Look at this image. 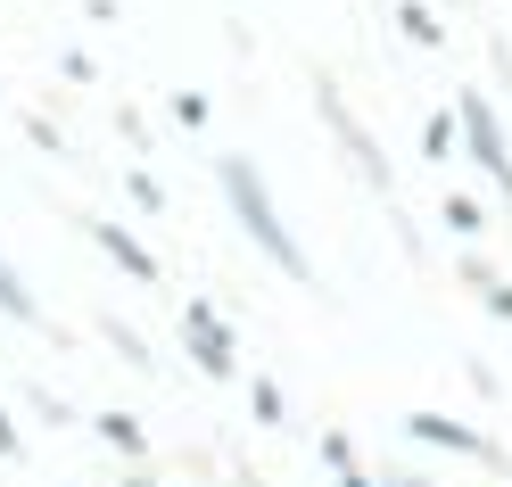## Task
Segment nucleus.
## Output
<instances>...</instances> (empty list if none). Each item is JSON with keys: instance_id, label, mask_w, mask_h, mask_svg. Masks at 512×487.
<instances>
[{"instance_id": "obj_1", "label": "nucleus", "mask_w": 512, "mask_h": 487, "mask_svg": "<svg viewBox=\"0 0 512 487\" xmlns=\"http://www.w3.org/2000/svg\"><path fill=\"white\" fill-rule=\"evenodd\" d=\"M215 182H223V199H232V215H240V232H248L256 248H265V256H273V265L290 273V281H314V265H306V248H298L290 232H281V207H273V190H265V174H256L248 157H215Z\"/></svg>"}, {"instance_id": "obj_2", "label": "nucleus", "mask_w": 512, "mask_h": 487, "mask_svg": "<svg viewBox=\"0 0 512 487\" xmlns=\"http://www.w3.org/2000/svg\"><path fill=\"white\" fill-rule=\"evenodd\" d=\"M455 116H463V149H471V166H479V174H496V190L512 199V149H504L496 108L479 100V91H463V100H455Z\"/></svg>"}, {"instance_id": "obj_3", "label": "nucleus", "mask_w": 512, "mask_h": 487, "mask_svg": "<svg viewBox=\"0 0 512 487\" xmlns=\"http://www.w3.org/2000/svg\"><path fill=\"white\" fill-rule=\"evenodd\" d=\"M182 339H190V355H199L207 380H232V331L215 322V306H190L182 314Z\"/></svg>"}, {"instance_id": "obj_4", "label": "nucleus", "mask_w": 512, "mask_h": 487, "mask_svg": "<svg viewBox=\"0 0 512 487\" xmlns=\"http://www.w3.org/2000/svg\"><path fill=\"white\" fill-rule=\"evenodd\" d=\"M91 240H100V248H108V256H116V265L133 273V281H157V265H149V248H141L133 232H116V223H91Z\"/></svg>"}, {"instance_id": "obj_5", "label": "nucleus", "mask_w": 512, "mask_h": 487, "mask_svg": "<svg viewBox=\"0 0 512 487\" xmlns=\"http://www.w3.org/2000/svg\"><path fill=\"white\" fill-rule=\"evenodd\" d=\"M413 438H430V446H455V454H488V438H471L463 421H438V413H422V421H405Z\"/></svg>"}, {"instance_id": "obj_6", "label": "nucleus", "mask_w": 512, "mask_h": 487, "mask_svg": "<svg viewBox=\"0 0 512 487\" xmlns=\"http://www.w3.org/2000/svg\"><path fill=\"white\" fill-rule=\"evenodd\" d=\"M0 314H17V322H42V306L25 298V281H17L9 265H0Z\"/></svg>"}, {"instance_id": "obj_7", "label": "nucleus", "mask_w": 512, "mask_h": 487, "mask_svg": "<svg viewBox=\"0 0 512 487\" xmlns=\"http://www.w3.org/2000/svg\"><path fill=\"white\" fill-rule=\"evenodd\" d=\"M397 25H405V42H430V50H438V25H430V9H422V0H405V9H397Z\"/></svg>"}, {"instance_id": "obj_8", "label": "nucleus", "mask_w": 512, "mask_h": 487, "mask_svg": "<svg viewBox=\"0 0 512 487\" xmlns=\"http://www.w3.org/2000/svg\"><path fill=\"white\" fill-rule=\"evenodd\" d=\"M455 133H463V116H430V124H422V149L446 157V149H455Z\"/></svg>"}, {"instance_id": "obj_9", "label": "nucleus", "mask_w": 512, "mask_h": 487, "mask_svg": "<svg viewBox=\"0 0 512 487\" xmlns=\"http://www.w3.org/2000/svg\"><path fill=\"white\" fill-rule=\"evenodd\" d=\"M100 430H108V446H124V454H141V430L124 413H100Z\"/></svg>"}, {"instance_id": "obj_10", "label": "nucleus", "mask_w": 512, "mask_h": 487, "mask_svg": "<svg viewBox=\"0 0 512 487\" xmlns=\"http://www.w3.org/2000/svg\"><path fill=\"white\" fill-rule=\"evenodd\" d=\"M446 223H455V232L471 240V232H479V207H471V199H446Z\"/></svg>"}, {"instance_id": "obj_11", "label": "nucleus", "mask_w": 512, "mask_h": 487, "mask_svg": "<svg viewBox=\"0 0 512 487\" xmlns=\"http://www.w3.org/2000/svg\"><path fill=\"white\" fill-rule=\"evenodd\" d=\"M488 306H496V314H512V289H504V281H488Z\"/></svg>"}, {"instance_id": "obj_12", "label": "nucleus", "mask_w": 512, "mask_h": 487, "mask_svg": "<svg viewBox=\"0 0 512 487\" xmlns=\"http://www.w3.org/2000/svg\"><path fill=\"white\" fill-rule=\"evenodd\" d=\"M0 454H17V421L9 413H0Z\"/></svg>"}, {"instance_id": "obj_13", "label": "nucleus", "mask_w": 512, "mask_h": 487, "mask_svg": "<svg viewBox=\"0 0 512 487\" xmlns=\"http://www.w3.org/2000/svg\"><path fill=\"white\" fill-rule=\"evenodd\" d=\"M339 487H372V479H364V471H339Z\"/></svg>"}, {"instance_id": "obj_14", "label": "nucleus", "mask_w": 512, "mask_h": 487, "mask_svg": "<svg viewBox=\"0 0 512 487\" xmlns=\"http://www.w3.org/2000/svg\"><path fill=\"white\" fill-rule=\"evenodd\" d=\"M389 487H430V479H413V471H397V479H389Z\"/></svg>"}]
</instances>
